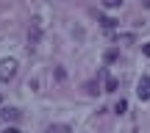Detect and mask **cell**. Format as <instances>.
<instances>
[{
  "mask_svg": "<svg viewBox=\"0 0 150 133\" xmlns=\"http://www.w3.org/2000/svg\"><path fill=\"white\" fill-rule=\"evenodd\" d=\"M45 133H70V128H67V125H50Z\"/></svg>",
  "mask_w": 150,
  "mask_h": 133,
  "instance_id": "52a82bcc",
  "label": "cell"
},
{
  "mask_svg": "<svg viewBox=\"0 0 150 133\" xmlns=\"http://www.w3.org/2000/svg\"><path fill=\"white\" fill-rule=\"evenodd\" d=\"M86 91H89V94H97V91H100V86H97V83H86Z\"/></svg>",
  "mask_w": 150,
  "mask_h": 133,
  "instance_id": "8fae6325",
  "label": "cell"
},
{
  "mask_svg": "<svg viewBox=\"0 0 150 133\" xmlns=\"http://www.w3.org/2000/svg\"><path fill=\"white\" fill-rule=\"evenodd\" d=\"M100 75H103V78H106V89H103V91H117V78H114V75H108V69H100Z\"/></svg>",
  "mask_w": 150,
  "mask_h": 133,
  "instance_id": "277c9868",
  "label": "cell"
},
{
  "mask_svg": "<svg viewBox=\"0 0 150 133\" xmlns=\"http://www.w3.org/2000/svg\"><path fill=\"white\" fill-rule=\"evenodd\" d=\"M136 97H139L142 103L150 100V75H142L139 83H136Z\"/></svg>",
  "mask_w": 150,
  "mask_h": 133,
  "instance_id": "3957f363",
  "label": "cell"
},
{
  "mask_svg": "<svg viewBox=\"0 0 150 133\" xmlns=\"http://www.w3.org/2000/svg\"><path fill=\"white\" fill-rule=\"evenodd\" d=\"M103 6H106V8H120V6H122V0H100Z\"/></svg>",
  "mask_w": 150,
  "mask_h": 133,
  "instance_id": "ba28073f",
  "label": "cell"
},
{
  "mask_svg": "<svg viewBox=\"0 0 150 133\" xmlns=\"http://www.w3.org/2000/svg\"><path fill=\"white\" fill-rule=\"evenodd\" d=\"M100 25L106 28V31H114V28H117V20H114V17H100Z\"/></svg>",
  "mask_w": 150,
  "mask_h": 133,
  "instance_id": "8992f818",
  "label": "cell"
},
{
  "mask_svg": "<svg viewBox=\"0 0 150 133\" xmlns=\"http://www.w3.org/2000/svg\"><path fill=\"white\" fill-rule=\"evenodd\" d=\"M117 50H106V61H108V64H111V61H117Z\"/></svg>",
  "mask_w": 150,
  "mask_h": 133,
  "instance_id": "30bf717a",
  "label": "cell"
},
{
  "mask_svg": "<svg viewBox=\"0 0 150 133\" xmlns=\"http://www.w3.org/2000/svg\"><path fill=\"white\" fill-rule=\"evenodd\" d=\"M125 111H128V103H125V100H120L117 106H114V114H125Z\"/></svg>",
  "mask_w": 150,
  "mask_h": 133,
  "instance_id": "9c48e42d",
  "label": "cell"
},
{
  "mask_svg": "<svg viewBox=\"0 0 150 133\" xmlns=\"http://www.w3.org/2000/svg\"><path fill=\"white\" fill-rule=\"evenodd\" d=\"M17 75V61L14 58H3L0 61V80H11Z\"/></svg>",
  "mask_w": 150,
  "mask_h": 133,
  "instance_id": "6da1fadb",
  "label": "cell"
},
{
  "mask_svg": "<svg viewBox=\"0 0 150 133\" xmlns=\"http://www.w3.org/2000/svg\"><path fill=\"white\" fill-rule=\"evenodd\" d=\"M39 36H42V20L36 17V20L31 22V31H28V47H31V50L39 44Z\"/></svg>",
  "mask_w": 150,
  "mask_h": 133,
  "instance_id": "7a4b0ae2",
  "label": "cell"
},
{
  "mask_svg": "<svg viewBox=\"0 0 150 133\" xmlns=\"http://www.w3.org/2000/svg\"><path fill=\"white\" fill-rule=\"evenodd\" d=\"M3 133H20V130H17V128H6Z\"/></svg>",
  "mask_w": 150,
  "mask_h": 133,
  "instance_id": "4fadbf2b",
  "label": "cell"
},
{
  "mask_svg": "<svg viewBox=\"0 0 150 133\" xmlns=\"http://www.w3.org/2000/svg\"><path fill=\"white\" fill-rule=\"evenodd\" d=\"M142 53H145L147 58H150V42H147V44H142Z\"/></svg>",
  "mask_w": 150,
  "mask_h": 133,
  "instance_id": "7c38bea8",
  "label": "cell"
},
{
  "mask_svg": "<svg viewBox=\"0 0 150 133\" xmlns=\"http://www.w3.org/2000/svg\"><path fill=\"white\" fill-rule=\"evenodd\" d=\"M0 117H3L6 122H17L22 114H20V108H3V111H0Z\"/></svg>",
  "mask_w": 150,
  "mask_h": 133,
  "instance_id": "5b68a950",
  "label": "cell"
}]
</instances>
